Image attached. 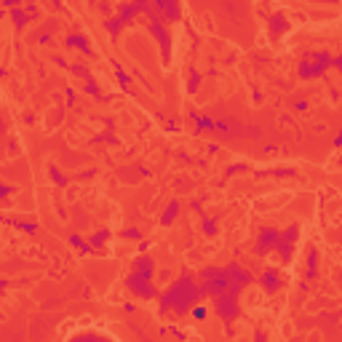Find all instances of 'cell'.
I'll list each match as a JSON object with an SVG mask.
<instances>
[{
    "label": "cell",
    "instance_id": "obj_1",
    "mask_svg": "<svg viewBox=\"0 0 342 342\" xmlns=\"http://www.w3.org/2000/svg\"><path fill=\"white\" fill-rule=\"evenodd\" d=\"M203 297L201 283H195V278L190 276V270H185L174 283L161 294V313H176V316H185L192 310V305H198Z\"/></svg>",
    "mask_w": 342,
    "mask_h": 342
},
{
    "label": "cell",
    "instance_id": "obj_2",
    "mask_svg": "<svg viewBox=\"0 0 342 342\" xmlns=\"http://www.w3.org/2000/svg\"><path fill=\"white\" fill-rule=\"evenodd\" d=\"M152 273H155V262H152V256H136L134 265H131L128 278H126V289L139 299H152L155 297Z\"/></svg>",
    "mask_w": 342,
    "mask_h": 342
},
{
    "label": "cell",
    "instance_id": "obj_3",
    "mask_svg": "<svg viewBox=\"0 0 342 342\" xmlns=\"http://www.w3.org/2000/svg\"><path fill=\"white\" fill-rule=\"evenodd\" d=\"M198 276H201L198 283H201V289H203L206 297H216V294H222L227 286H233L227 267H203Z\"/></svg>",
    "mask_w": 342,
    "mask_h": 342
},
{
    "label": "cell",
    "instance_id": "obj_4",
    "mask_svg": "<svg viewBox=\"0 0 342 342\" xmlns=\"http://www.w3.org/2000/svg\"><path fill=\"white\" fill-rule=\"evenodd\" d=\"M332 54L326 51H307L299 59V78L302 81H310V78H321L323 72L332 67Z\"/></svg>",
    "mask_w": 342,
    "mask_h": 342
},
{
    "label": "cell",
    "instance_id": "obj_5",
    "mask_svg": "<svg viewBox=\"0 0 342 342\" xmlns=\"http://www.w3.org/2000/svg\"><path fill=\"white\" fill-rule=\"evenodd\" d=\"M243 286H238V283H233V286H227L222 294H216L214 297V313L222 318V321H235L238 313H241V307H238V294H241Z\"/></svg>",
    "mask_w": 342,
    "mask_h": 342
},
{
    "label": "cell",
    "instance_id": "obj_6",
    "mask_svg": "<svg viewBox=\"0 0 342 342\" xmlns=\"http://www.w3.org/2000/svg\"><path fill=\"white\" fill-rule=\"evenodd\" d=\"M150 5L163 16L166 24L169 21H179V16H182V3L179 0H150Z\"/></svg>",
    "mask_w": 342,
    "mask_h": 342
},
{
    "label": "cell",
    "instance_id": "obj_7",
    "mask_svg": "<svg viewBox=\"0 0 342 342\" xmlns=\"http://www.w3.org/2000/svg\"><path fill=\"white\" fill-rule=\"evenodd\" d=\"M256 283H259L267 294H278V289L283 286V276H281V270H278V267H267V270L256 278Z\"/></svg>",
    "mask_w": 342,
    "mask_h": 342
},
{
    "label": "cell",
    "instance_id": "obj_8",
    "mask_svg": "<svg viewBox=\"0 0 342 342\" xmlns=\"http://www.w3.org/2000/svg\"><path fill=\"white\" fill-rule=\"evenodd\" d=\"M227 273H230V281L238 283V286H246V283L254 281V273L246 270L243 265H238V262H230V265H227Z\"/></svg>",
    "mask_w": 342,
    "mask_h": 342
},
{
    "label": "cell",
    "instance_id": "obj_9",
    "mask_svg": "<svg viewBox=\"0 0 342 342\" xmlns=\"http://www.w3.org/2000/svg\"><path fill=\"white\" fill-rule=\"evenodd\" d=\"M88 43H91V41H88L86 35H81V32H72V35L64 38V45H67V48H81L83 54L91 56V45H88Z\"/></svg>",
    "mask_w": 342,
    "mask_h": 342
},
{
    "label": "cell",
    "instance_id": "obj_10",
    "mask_svg": "<svg viewBox=\"0 0 342 342\" xmlns=\"http://www.w3.org/2000/svg\"><path fill=\"white\" fill-rule=\"evenodd\" d=\"M286 30H289L286 14H273V16H270V32H273V38H281Z\"/></svg>",
    "mask_w": 342,
    "mask_h": 342
},
{
    "label": "cell",
    "instance_id": "obj_11",
    "mask_svg": "<svg viewBox=\"0 0 342 342\" xmlns=\"http://www.w3.org/2000/svg\"><path fill=\"white\" fill-rule=\"evenodd\" d=\"M316 273H318V249L310 246V249H307V273H305V278H307V281H313Z\"/></svg>",
    "mask_w": 342,
    "mask_h": 342
},
{
    "label": "cell",
    "instance_id": "obj_12",
    "mask_svg": "<svg viewBox=\"0 0 342 342\" xmlns=\"http://www.w3.org/2000/svg\"><path fill=\"white\" fill-rule=\"evenodd\" d=\"M8 16H11V21H14L16 30H21V27H24L27 21H32V19H30V14H27L24 8H11V11H8Z\"/></svg>",
    "mask_w": 342,
    "mask_h": 342
},
{
    "label": "cell",
    "instance_id": "obj_13",
    "mask_svg": "<svg viewBox=\"0 0 342 342\" xmlns=\"http://www.w3.org/2000/svg\"><path fill=\"white\" fill-rule=\"evenodd\" d=\"M112 67H115V75H118V83H121V88H123V91H128V94H134V88H131L134 83H131V78L126 75V70H123V67L118 64V62H112Z\"/></svg>",
    "mask_w": 342,
    "mask_h": 342
},
{
    "label": "cell",
    "instance_id": "obj_14",
    "mask_svg": "<svg viewBox=\"0 0 342 342\" xmlns=\"http://www.w3.org/2000/svg\"><path fill=\"white\" fill-rule=\"evenodd\" d=\"M123 27H126V21H123L121 16H112V19H107V21H105V30L110 32L112 38H118V35H121V30H123Z\"/></svg>",
    "mask_w": 342,
    "mask_h": 342
},
{
    "label": "cell",
    "instance_id": "obj_15",
    "mask_svg": "<svg viewBox=\"0 0 342 342\" xmlns=\"http://www.w3.org/2000/svg\"><path fill=\"white\" fill-rule=\"evenodd\" d=\"M176 216H179V201H171L169 206H166V212H163V225H169V222H174Z\"/></svg>",
    "mask_w": 342,
    "mask_h": 342
},
{
    "label": "cell",
    "instance_id": "obj_16",
    "mask_svg": "<svg viewBox=\"0 0 342 342\" xmlns=\"http://www.w3.org/2000/svg\"><path fill=\"white\" fill-rule=\"evenodd\" d=\"M198 83H201V72L192 70L190 78H187V91H190V94H195V91H198Z\"/></svg>",
    "mask_w": 342,
    "mask_h": 342
},
{
    "label": "cell",
    "instance_id": "obj_17",
    "mask_svg": "<svg viewBox=\"0 0 342 342\" xmlns=\"http://www.w3.org/2000/svg\"><path fill=\"white\" fill-rule=\"evenodd\" d=\"M107 238H110V233H107V230H99L94 238H91V246H94V249H102V246H105V241H107Z\"/></svg>",
    "mask_w": 342,
    "mask_h": 342
},
{
    "label": "cell",
    "instance_id": "obj_18",
    "mask_svg": "<svg viewBox=\"0 0 342 342\" xmlns=\"http://www.w3.org/2000/svg\"><path fill=\"white\" fill-rule=\"evenodd\" d=\"M24 11L30 14V19L32 21H38L41 19V11H38V5H35V0H27V5H24Z\"/></svg>",
    "mask_w": 342,
    "mask_h": 342
},
{
    "label": "cell",
    "instance_id": "obj_19",
    "mask_svg": "<svg viewBox=\"0 0 342 342\" xmlns=\"http://www.w3.org/2000/svg\"><path fill=\"white\" fill-rule=\"evenodd\" d=\"M123 238H128V241H139L142 230H139V227H126V230H123Z\"/></svg>",
    "mask_w": 342,
    "mask_h": 342
},
{
    "label": "cell",
    "instance_id": "obj_20",
    "mask_svg": "<svg viewBox=\"0 0 342 342\" xmlns=\"http://www.w3.org/2000/svg\"><path fill=\"white\" fill-rule=\"evenodd\" d=\"M192 318H195V321H203V318H206L209 316V310H206V307H203V305H192Z\"/></svg>",
    "mask_w": 342,
    "mask_h": 342
},
{
    "label": "cell",
    "instance_id": "obj_21",
    "mask_svg": "<svg viewBox=\"0 0 342 342\" xmlns=\"http://www.w3.org/2000/svg\"><path fill=\"white\" fill-rule=\"evenodd\" d=\"M8 222H11V219H8ZM11 225H16L19 230H24V233H35V230H38L35 222H11Z\"/></svg>",
    "mask_w": 342,
    "mask_h": 342
},
{
    "label": "cell",
    "instance_id": "obj_22",
    "mask_svg": "<svg viewBox=\"0 0 342 342\" xmlns=\"http://www.w3.org/2000/svg\"><path fill=\"white\" fill-rule=\"evenodd\" d=\"M51 179H54L56 185H67V176H62V174H59V169H56V166H51Z\"/></svg>",
    "mask_w": 342,
    "mask_h": 342
},
{
    "label": "cell",
    "instance_id": "obj_23",
    "mask_svg": "<svg viewBox=\"0 0 342 342\" xmlns=\"http://www.w3.org/2000/svg\"><path fill=\"white\" fill-rule=\"evenodd\" d=\"M203 233H206V235H214V233H216V225L212 219H203Z\"/></svg>",
    "mask_w": 342,
    "mask_h": 342
},
{
    "label": "cell",
    "instance_id": "obj_24",
    "mask_svg": "<svg viewBox=\"0 0 342 342\" xmlns=\"http://www.w3.org/2000/svg\"><path fill=\"white\" fill-rule=\"evenodd\" d=\"M72 102H75V91L67 88V107H72Z\"/></svg>",
    "mask_w": 342,
    "mask_h": 342
},
{
    "label": "cell",
    "instance_id": "obj_25",
    "mask_svg": "<svg viewBox=\"0 0 342 342\" xmlns=\"http://www.w3.org/2000/svg\"><path fill=\"white\" fill-rule=\"evenodd\" d=\"M332 64H334V67H337V70L342 72V54H337V56H334V62H332Z\"/></svg>",
    "mask_w": 342,
    "mask_h": 342
},
{
    "label": "cell",
    "instance_id": "obj_26",
    "mask_svg": "<svg viewBox=\"0 0 342 342\" xmlns=\"http://www.w3.org/2000/svg\"><path fill=\"white\" fill-rule=\"evenodd\" d=\"M0 190H3V192H0V195H3V198H8V195H11V190H14V187H11V185H3V187H0Z\"/></svg>",
    "mask_w": 342,
    "mask_h": 342
},
{
    "label": "cell",
    "instance_id": "obj_27",
    "mask_svg": "<svg viewBox=\"0 0 342 342\" xmlns=\"http://www.w3.org/2000/svg\"><path fill=\"white\" fill-rule=\"evenodd\" d=\"M3 3H5V8L11 11V8H16V3H19V0H3Z\"/></svg>",
    "mask_w": 342,
    "mask_h": 342
},
{
    "label": "cell",
    "instance_id": "obj_28",
    "mask_svg": "<svg viewBox=\"0 0 342 342\" xmlns=\"http://www.w3.org/2000/svg\"><path fill=\"white\" fill-rule=\"evenodd\" d=\"M337 238H340V243H342V227H340V230H337Z\"/></svg>",
    "mask_w": 342,
    "mask_h": 342
},
{
    "label": "cell",
    "instance_id": "obj_29",
    "mask_svg": "<svg viewBox=\"0 0 342 342\" xmlns=\"http://www.w3.org/2000/svg\"><path fill=\"white\" fill-rule=\"evenodd\" d=\"M340 163H342V161H340Z\"/></svg>",
    "mask_w": 342,
    "mask_h": 342
}]
</instances>
